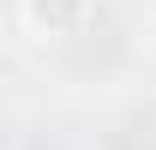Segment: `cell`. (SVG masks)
<instances>
[{
    "mask_svg": "<svg viewBox=\"0 0 156 150\" xmlns=\"http://www.w3.org/2000/svg\"><path fill=\"white\" fill-rule=\"evenodd\" d=\"M24 24H30V36H72L78 24H84V0H24L18 6Z\"/></svg>",
    "mask_w": 156,
    "mask_h": 150,
    "instance_id": "obj_1",
    "label": "cell"
}]
</instances>
